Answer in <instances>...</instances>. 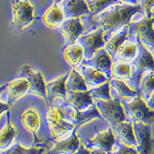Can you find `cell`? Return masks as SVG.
Returning a JSON list of instances; mask_svg holds the SVG:
<instances>
[{"label": "cell", "mask_w": 154, "mask_h": 154, "mask_svg": "<svg viewBox=\"0 0 154 154\" xmlns=\"http://www.w3.org/2000/svg\"><path fill=\"white\" fill-rule=\"evenodd\" d=\"M143 13L140 4L119 3L109 7L95 16H90V21L93 28L102 27L104 29L106 42L114 34L129 25L135 16Z\"/></svg>", "instance_id": "6da1fadb"}, {"label": "cell", "mask_w": 154, "mask_h": 154, "mask_svg": "<svg viewBox=\"0 0 154 154\" xmlns=\"http://www.w3.org/2000/svg\"><path fill=\"white\" fill-rule=\"evenodd\" d=\"M81 144L91 153H110L116 137L110 125L103 119L95 118L77 128Z\"/></svg>", "instance_id": "7a4b0ae2"}, {"label": "cell", "mask_w": 154, "mask_h": 154, "mask_svg": "<svg viewBox=\"0 0 154 154\" xmlns=\"http://www.w3.org/2000/svg\"><path fill=\"white\" fill-rule=\"evenodd\" d=\"M45 119L53 140L66 137L78 128L75 109L60 97L49 103Z\"/></svg>", "instance_id": "3957f363"}, {"label": "cell", "mask_w": 154, "mask_h": 154, "mask_svg": "<svg viewBox=\"0 0 154 154\" xmlns=\"http://www.w3.org/2000/svg\"><path fill=\"white\" fill-rule=\"evenodd\" d=\"M66 102L75 109L78 127L95 118L103 119L89 89L87 91L68 92Z\"/></svg>", "instance_id": "277c9868"}, {"label": "cell", "mask_w": 154, "mask_h": 154, "mask_svg": "<svg viewBox=\"0 0 154 154\" xmlns=\"http://www.w3.org/2000/svg\"><path fill=\"white\" fill-rule=\"evenodd\" d=\"M128 38L141 44L151 52L154 50V16H146L143 13L129 24Z\"/></svg>", "instance_id": "5b68a950"}, {"label": "cell", "mask_w": 154, "mask_h": 154, "mask_svg": "<svg viewBox=\"0 0 154 154\" xmlns=\"http://www.w3.org/2000/svg\"><path fill=\"white\" fill-rule=\"evenodd\" d=\"M121 101L127 119L133 122H142L148 124H152L154 122V109L149 108L140 95Z\"/></svg>", "instance_id": "8992f818"}, {"label": "cell", "mask_w": 154, "mask_h": 154, "mask_svg": "<svg viewBox=\"0 0 154 154\" xmlns=\"http://www.w3.org/2000/svg\"><path fill=\"white\" fill-rule=\"evenodd\" d=\"M94 102L103 119L112 128L127 119L124 107L119 99L112 98L109 100L94 99Z\"/></svg>", "instance_id": "52a82bcc"}, {"label": "cell", "mask_w": 154, "mask_h": 154, "mask_svg": "<svg viewBox=\"0 0 154 154\" xmlns=\"http://www.w3.org/2000/svg\"><path fill=\"white\" fill-rule=\"evenodd\" d=\"M131 64L132 79L128 85L133 89H138L139 82L143 74L147 71L154 70V56L152 52L144 46L139 44L138 53Z\"/></svg>", "instance_id": "ba28073f"}, {"label": "cell", "mask_w": 154, "mask_h": 154, "mask_svg": "<svg viewBox=\"0 0 154 154\" xmlns=\"http://www.w3.org/2000/svg\"><path fill=\"white\" fill-rule=\"evenodd\" d=\"M12 25L18 30H23L35 21V7L30 0H11Z\"/></svg>", "instance_id": "9c48e42d"}, {"label": "cell", "mask_w": 154, "mask_h": 154, "mask_svg": "<svg viewBox=\"0 0 154 154\" xmlns=\"http://www.w3.org/2000/svg\"><path fill=\"white\" fill-rule=\"evenodd\" d=\"M76 42L83 48L84 59H89L96 51L105 47L106 42L104 39V29L102 27H96L86 31Z\"/></svg>", "instance_id": "30bf717a"}, {"label": "cell", "mask_w": 154, "mask_h": 154, "mask_svg": "<svg viewBox=\"0 0 154 154\" xmlns=\"http://www.w3.org/2000/svg\"><path fill=\"white\" fill-rule=\"evenodd\" d=\"M17 77L26 78L29 82L30 87L29 94L38 96L46 100L48 103L47 95H46V82L43 73L39 70L34 69L30 66L25 65L22 67Z\"/></svg>", "instance_id": "8fae6325"}, {"label": "cell", "mask_w": 154, "mask_h": 154, "mask_svg": "<svg viewBox=\"0 0 154 154\" xmlns=\"http://www.w3.org/2000/svg\"><path fill=\"white\" fill-rule=\"evenodd\" d=\"M58 30L65 39V46L77 41L80 35L88 30V25L84 16L66 19Z\"/></svg>", "instance_id": "7c38bea8"}, {"label": "cell", "mask_w": 154, "mask_h": 154, "mask_svg": "<svg viewBox=\"0 0 154 154\" xmlns=\"http://www.w3.org/2000/svg\"><path fill=\"white\" fill-rule=\"evenodd\" d=\"M29 82L26 78L17 77L5 84V88L0 97L1 101L5 102L9 105H12L19 99L28 93L29 89Z\"/></svg>", "instance_id": "4fadbf2b"}, {"label": "cell", "mask_w": 154, "mask_h": 154, "mask_svg": "<svg viewBox=\"0 0 154 154\" xmlns=\"http://www.w3.org/2000/svg\"><path fill=\"white\" fill-rule=\"evenodd\" d=\"M133 130L137 140V149L138 153L148 154L152 152L153 139L151 124L142 122H133Z\"/></svg>", "instance_id": "5bb4252c"}, {"label": "cell", "mask_w": 154, "mask_h": 154, "mask_svg": "<svg viewBox=\"0 0 154 154\" xmlns=\"http://www.w3.org/2000/svg\"><path fill=\"white\" fill-rule=\"evenodd\" d=\"M52 142L53 146L48 153H77L82 145L76 133V130L59 140L52 139Z\"/></svg>", "instance_id": "9a60e30c"}, {"label": "cell", "mask_w": 154, "mask_h": 154, "mask_svg": "<svg viewBox=\"0 0 154 154\" xmlns=\"http://www.w3.org/2000/svg\"><path fill=\"white\" fill-rule=\"evenodd\" d=\"M112 58L104 47L96 51L91 58H83L81 63L97 69L99 71L106 75L109 79H110L112 77Z\"/></svg>", "instance_id": "2e32d148"}, {"label": "cell", "mask_w": 154, "mask_h": 154, "mask_svg": "<svg viewBox=\"0 0 154 154\" xmlns=\"http://www.w3.org/2000/svg\"><path fill=\"white\" fill-rule=\"evenodd\" d=\"M65 19L90 16L86 0H63L60 3Z\"/></svg>", "instance_id": "e0dca14e"}, {"label": "cell", "mask_w": 154, "mask_h": 154, "mask_svg": "<svg viewBox=\"0 0 154 154\" xmlns=\"http://www.w3.org/2000/svg\"><path fill=\"white\" fill-rule=\"evenodd\" d=\"M69 72H66L55 79L46 82V95H47L48 105L54 99L58 98V97L65 99V100L67 99L68 92L66 87V81L69 75Z\"/></svg>", "instance_id": "ac0fdd59"}, {"label": "cell", "mask_w": 154, "mask_h": 154, "mask_svg": "<svg viewBox=\"0 0 154 154\" xmlns=\"http://www.w3.org/2000/svg\"><path fill=\"white\" fill-rule=\"evenodd\" d=\"M20 121L25 130L33 136L34 142L38 141L37 133L40 127L41 119L39 112L36 109L29 107L25 109L20 115Z\"/></svg>", "instance_id": "d6986e66"}, {"label": "cell", "mask_w": 154, "mask_h": 154, "mask_svg": "<svg viewBox=\"0 0 154 154\" xmlns=\"http://www.w3.org/2000/svg\"><path fill=\"white\" fill-rule=\"evenodd\" d=\"M52 143V140L49 141L39 140L34 142L31 146L26 147L22 145L19 142L12 143L9 148L1 151L0 153H44L49 152L51 146L49 144Z\"/></svg>", "instance_id": "ffe728a7"}, {"label": "cell", "mask_w": 154, "mask_h": 154, "mask_svg": "<svg viewBox=\"0 0 154 154\" xmlns=\"http://www.w3.org/2000/svg\"><path fill=\"white\" fill-rule=\"evenodd\" d=\"M75 69L83 76L89 89L95 86H100L109 80L108 77L104 75L103 72L90 66L84 65L82 63H80L79 66L75 67Z\"/></svg>", "instance_id": "44dd1931"}, {"label": "cell", "mask_w": 154, "mask_h": 154, "mask_svg": "<svg viewBox=\"0 0 154 154\" xmlns=\"http://www.w3.org/2000/svg\"><path fill=\"white\" fill-rule=\"evenodd\" d=\"M41 19L45 26L51 29H55L59 28L66 19L60 4L53 2L43 12Z\"/></svg>", "instance_id": "7402d4cb"}, {"label": "cell", "mask_w": 154, "mask_h": 154, "mask_svg": "<svg viewBox=\"0 0 154 154\" xmlns=\"http://www.w3.org/2000/svg\"><path fill=\"white\" fill-rule=\"evenodd\" d=\"M109 82L110 86V94L112 98H117L120 100H123L133 98L139 95L137 89L129 86L124 80L112 77Z\"/></svg>", "instance_id": "603a6c76"}, {"label": "cell", "mask_w": 154, "mask_h": 154, "mask_svg": "<svg viewBox=\"0 0 154 154\" xmlns=\"http://www.w3.org/2000/svg\"><path fill=\"white\" fill-rule=\"evenodd\" d=\"M112 130L116 140H119L126 145L137 148V140L135 137L133 121L127 119L112 128Z\"/></svg>", "instance_id": "cb8c5ba5"}, {"label": "cell", "mask_w": 154, "mask_h": 154, "mask_svg": "<svg viewBox=\"0 0 154 154\" xmlns=\"http://www.w3.org/2000/svg\"><path fill=\"white\" fill-rule=\"evenodd\" d=\"M63 55L69 65L72 68H75L82 63L84 58V50L79 42H75L66 46L63 49Z\"/></svg>", "instance_id": "d4e9b609"}, {"label": "cell", "mask_w": 154, "mask_h": 154, "mask_svg": "<svg viewBox=\"0 0 154 154\" xmlns=\"http://www.w3.org/2000/svg\"><path fill=\"white\" fill-rule=\"evenodd\" d=\"M17 133L15 126L11 122L10 112L6 111V119L3 127L0 130V152L7 149L13 143Z\"/></svg>", "instance_id": "484cf974"}, {"label": "cell", "mask_w": 154, "mask_h": 154, "mask_svg": "<svg viewBox=\"0 0 154 154\" xmlns=\"http://www.w3.org/2000/svg\"><path fill=\"white\" fill-rule=\"evenodd\" d=\"M138 49L139 44L137 42L127 38L119 48L112 62L116 60H122L131 63L137 56Z\"/></svg>", "instance_id": "4316f807"}, {"label": "cell", "mask_w": 154, "mask_h": 154, "mask_svg": "<svg viewBox=\"0 0 154 154\" xmlns=\"http://www.w3.org/2000/svg\"><path fill=\"white\" fill-rule=\"evenodd\" d=\"M128 35H129V25H126L120 30L116 32L106 42L105 49L112 58V60L115 58L116 54L121 45L128 38Z\"/></svg>", "instance_id": "83f0119b"}, {"label": "cell", "mask_w": 154, "mask_h": 154, "mask_svg": "<svg viewBox=\"0 0 154 154\" xmlns=\"http://www.w3.org/2000/svg\"><path fill=\"white\" fill-rule=\"evenodd\" d=\"M66 87L67 92H80L89 90V87L86 85L84 78L75 68H72L69 72V75L66 81Z\"/></svg>", "instance_id": "f1b7e54d"}, {"label": "cell", "mask_w": 154, "mask_h": 154, "mask_svg": "<svg viewBox=\"0 0 154 154\" xmlns=\"http://www.w3.org/2000/svg\"><path fill=\"white\" fill-rule=\"evenodd\" d=\"M154 90V70L147 71L142 75L139 82L138 91L140 95L146 102Z\"/></svg>", "instance_id": "f546056e"}, {"label": "cell", "mask_w": 154, "mask_h": 154, "mask_svg": "<svg viewBox=\"0 0 154 154\" xmlns=\"http://www.w3.org/2000/svg\"><path fill=\"white\" fill-rule=\"evenodd\" d=\"M112 77L124 80L127 84L130 83L132 79L130 63L122 60L113 61L112 66Z\"/></svg>", "instance_id": "4dcf8cb0"}, {"label": "cell", "mask_w": 154, "mask_h": 154, "mask_svg": "<svg viewBox=\"0 0 154 154\" xmlns=\"http://www.w3.org/2000/svg\"><path fill=\"white\" fill-rule=\"evenodd\" d=\"M91 15L95 16L114 4L123 3L119 0H86Z\"/></svg>", "instance_id": "1f68e13d"}, {"label": "cell", "mask_w": 154, "mask_h": 154, "mask_svg": "<svg viewBox=\"0 0 154 154\" xmlns=\"http://www.w3.org/2000/svg\"><path fill=\"white\" fill-rule=\"evenodd\" d=\"M89 91L91 93L93 99H100L103 100H109L112 99L110 94V86L109 81L100 86L89 89Z\"/></svg>", "instance_id": "d6a6232c"}, {"label": "cell", "mask_w": 154, "mask_h": 154, "mask_svg": "<svg viewBox=\"0 0 154 154\" xmlns=\"http://www.w3.org/2000/svg\"><path fill=\"white\" fill-rule=\"evenodd\" d=\"M110 153H138L135 146L126 145L119 140H116V142L112 146Z\"/></svg>", "instance_id": "836d02e7"}, {"label": "cell", "mask_w": 154, "mask_h": 154, "mask_svg": "<svg viewBox=\"0 0 154 154\" xmlns=\"http://www.w3.org/2000/svg\"><path fill=\"white\" fill-rule=\"evenodd\" d=\"M139 4L146 16L153 15L152 11L154 9V0H139Z\"/></svg>", "instance_id": "e575fe53"}, {"label": "cell", "mask_w": 154, "mask_h": 154, "mask_svg": "<svg viewBox=\"0 0 154 154\" xmlns=\"http://www.w3.org/2000/svg\"><path fill=\"white\" fill-rule=\"evenodd\" d=\"M9 108H10V105L0 100V116L2 115L4 112L9 110Z\"/></svg>", "instance_id": "d590c367"}, {"label": "cell", "mask_w": 154, "mask_h": 154, "mask_svg": "<svg viewBox=\"0 0 154 154\" xmlns=\"http://www.w3.org/2000/svg\"><path fill=\"white\" fill-rule=\"evenodd\" d=\"M146 103L147 105L149 106V108L154 109V90L150 94V96H149V97L148 98V100H146Z\"/></svg>", "instance_id": "8d00e7d4"}, {"label": "cell", "mask_w": 154, "mask_h": 154, "mask_svg": "<svg viewBox=\"0 0 154 154\" xmlns=\"http://www.w3.org/2000/svg\"><path fill=\"white\" fill-rule=\"evenodd\" d=\"M121 2L123 3H127V4H133V5H136V4L139 3L138 0H119Z\"/></svg>", "instance_id": "74e56055"}, {"label": "cell", "mask_w": 154, "mask_h": 154, "mask_svg": "<svg viewBox=\"0 0 154 154\" xmlns=\"http://www.w3.org/2000/svg\"><path fill=\"white\" fill-rule=\"evenodd\" d=\"M5 88V85H2V86H0V96H1V94H2V93H3Z\"/></svg>", "instance_id": "f35d334b"}, {"label": "cell", "mask_w": 154, "mask_h": 154, "mask_svg": "<svg viewBox=\"0 0 154 154\" xmlns=\"http://www.w3.org/2000/svg\"><path fill=\"white\" fill-rule=\"evenodd\" d=\"M62 1H63V0H54V2H54V3H59V4H60V2H62Z\"/></svg>", "instance_id": "ab89813d"}, {"label": "cell", "mask_w": 154, "mask_h": 154, "mask_svg": "<svg viewBox=\"0 0 154 154\" xmlns=\"http://www.w3.org/2000/svg\"><path fill=\"white\" fill-rule=\"evenodd\" d=\"M152 54H153V56H154V50H153V52H152Z\"/></svg>", "instance_id": "60d3db41"}, {"label": "cell", "mask_w": 154, "mask_h": 154, "mask_svg": "<svg viewBox=\"0 0 154 154\" xmlns=\"http://www.w3.org/2000/svg\"><path fill=\"white\" fill-rule=\"evenodd\" d=\"M138 1H139V0H138Z\"/></svg>", "instance_id": "b9f144b4"}]
</instances>
